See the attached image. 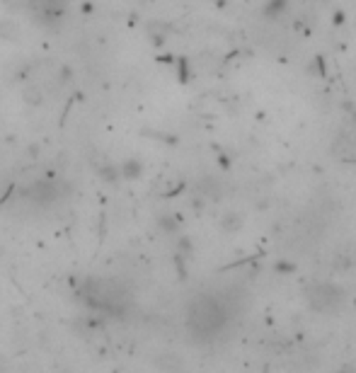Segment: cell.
<instances>
[{
	"label": "cell",
	"mask_w": 356,
	"mask_h": 373,
	"mask_svg": "<svg viewBox=\"0 0 356 373\" xmlns=\"http://www.w3.org/2000/svg\"><path fill=\"white\" fill-rule=\"evenodd\" d=\"M237 306L228 293H199L187 306V330L194 342H214L233 320Z\"/></svg>",
	"instance_id": "cell-1"
},
{
	"label": "cell",
	"mask_w": 356,
	"mask_h": 373,
	"mask_svg": "<svg viewBox=\"0 0 356 373\" xmlns=\"http://www.w3.org/2000/svg\"><path fill=\"white\" fill-rule=\"evenodd\" d=\"M80 298L92 311H100L110 318L126 315L128 306H131V293L115 279H90L83 284Z\"/></svg>",
	"instance_id": "cell-2"
},
{
	"label": "cell",
	"mask_w": 356,
	"mask_h": 373,
	"mask_svg": "<svg viewBox=\"0 0 356 373\" xmlns=\"http://www.w3.org/2000/svg\"><path fill=\"white\" fill-rule=\"evenodd\" d=\"M305 301L315 313H337L344 303V291L332 281H318L305 288Z\"/></svg>",
	"instance_id": "cell-3"
},
{
	"label": "cell",
	"mask_w": 356,
	"mask_h": 373,
	"mask_svg": "<svg viewBox=\"0 0 356 373\" xmlns=\"http://www.w3.org/2000/svg\"><path fill=\"white\" fill-rule=\"evenodd\" d=\"M27 10L44 29H61L66 22V0H27Z\"/></svg>",
	"instance_id": "cell-4"
},
{
	"label": "cell",
	"mask_w": 356,
	"mask_h": 373,
	"mask_svg": "<svg viewBox=\"0 0 356 373\" xmlns=\"http://www.w3.org/2000/svg\"><path fill=\"white\" fill-rule=\"evenodd\" d=\"M61 196H63V189L58 180H37V182H32L24 189V199L37 206L56 204Z\"/></svg>",
	"instance_id": "cell-5"
},
{
	"label": "cell",
	"mask_w": 356,
	"mask_h": 373,
	"mask_svg": "<svg viewBox=\"0 0 356 373\" xmlns=\"http://www.w3.org/2000/svg\"><path fill=\"white\" fill-rule=\"evenodd\" d=\"M22 39V27H19L15 19L10 17H0V42L15 44Z\"/></svg>",
	"instance_id": "cell-6"
},
{
	"label": "cell",
	"mask_w": 356,
	"mask_h": 373,
	"mask_svg": "<svg viewBox=\"0 0 356 373\" xmlns=\"http://www.w3.org/2000/svg\"><path fill=\"white\" fill-rule=\"evenodd\" d=\"M356 264V248L354 245H347V248H342L337 252V257H334V267L337 269H352Z\"/></svg>",
	"instance_id": "cell-7"
},
{
	"label": "cell",
	"mask_w": 356,
	"mask_h": 373,
	"mask_svg": "<svg viewBox=\"0 0 356 373\" xmlns=\"http://www.w3.org/2000/svg\"><path fill=\"white\" fill-rule=\"evenodd\" d=\"M119 175H121V180H128V182H133V180H141L143 175V168L138 160H124L121 165H119Z\"/></svg>",
	"instance_id": "cell-8"
},
{
	"label": "cell",
	"mask_w": 356,
	"mask_h": 373,
	"mask_svg": "<svg viewBox=\"0 0 356 373\" xmlns=\"http://www.w3.org/2000/svg\"><path fill=\"white\" fill-rule=\"evenodd\" d=\"M97 177H100L105 184H117L119 180H121V175H119V165L102 163L100 168H97Z\"/></svg>",
	"instance_id": "cell-9"
},
{
	"label": "cell",
	"mask_w": 356,
	"mask_h": 373,
	"mask_svg": "<svg viewBox=\"0 0 356 373\" xmlns=\"http://www.w3.org/2000/svg\"><path fill=\"white\" fill-rule=\"evenodd\" d=\"M22 102H27L29 107H42L44 105V92L37 85H24L22 87Z\"/></svg>",
	"instance_id": "cell-10"
},
{
	"label": "cell",
	"mask_w": 356,
	"mask_h": 373,
	"mask_svg": "<svg viewBox=\"0 0 356 373\" xmlns=\"http://www.w3.org/2000/svg\"><path fill=\"white\" fill-rule=\"evenodd\" d=\"M158 223H160V228L167 230V233H175L177 225H180V220H177V216H160Z\"/></svg>",
	"instance_id": "cell-11"
},
{
	"label": "cell",
	"mask_w": 356,
	"mask_h": 373,
	"mask_svg": "<svg viewBox=\"0 0 356 373\" xmlns=\"http://www.w3.org/2000/svg\"><path fill=\"white\" fill-rule=\"evenodd\" d=\"M284 10H286V0H271V3L264 8V15L266 17H274V15L284 12Z\"/></svg>",
	"instance_id": "cell-12"
},
{
	"label": "cell",
	"mask_w": 356,
	"mask_h": 373,
	"mask_svg": "<svg viewBox=\"0 0 356 373\" xmlns=\"http://www.w3.org/2000/svg\"><path fill=\"white\" fill-rule=\"evenodd\" d=\"M3 252H5V248H3V245H0V257H3Z\"/></svg>",
	"instance_id": "cell-13"
},
{
	"label": "cell",
	"mask_w": 356,
	"mask_h": 373,
	"mask_svg": "<svg viewBox=\"0 0 356 373\" xmlns=\"http://www.w3.org/2000/svg\"><path fill=\"white\" fill-rule=\"evenodd\" d=\"M66 3H68V0H66Z\"/></svg>",
	"instance_id": "cell-14"
}]
</instances>
